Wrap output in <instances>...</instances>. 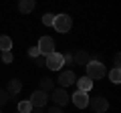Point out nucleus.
<instances>
[{
  "label": "nucleus",
  "mask_w": 121,
  "mask_h": 113,
  "mask_svg": "<svg viewBox=\"0 0 121 113\" xmlns=\"http://www.w3.org/2000/svg\"><path fill=\"white\" fill-rule=\"evenodd\" d=\"M52 89H55V81H52V79H48V77L40 79V91H44V93H51Z\"/></svg>",
  "instance_id": "nucleus-15"
},
{
  "label": "nucleus",
  "mask_w": 121,
  "mask_h": 113,
  "mask_svg": "<svg viewBox=\"0 0 121 113\" xmlns=\"http://www.w3.org/2000/svg\"><path fill=\"white\" fill-rule=\"evenodd\" d=\"M35 63H36V65H39V67H43V65H44V56H43V55L35 56Z\"/></svg>",
  "instance_id": "nucleus-24"
},
{
  "label": "nucleus",
  "mask_w": 121,
  "mask_h": 113,
  "mask_svg": "<svg viewBox=\"0 0 121 113\" xmlns=\"http://www.w3.org/2000/svg\"><path fill=\"white\" fill-rule=\"evenodd\" d=\"M47 113H63V107H59V105H52V107L48 109Z\"/></svg>",
  "instance_id": "nucleus-23"
},
{
  "label": "nucleus",
  "mask_w": 121,
  "mask_h": 113,
  "mask_svg": "<svg viewBox=\"0 0 121 113\" xmlns=\"http://www.w3.org/2000/svg\"><path fill=\"white\" fill-rule=\"evenodd\" d=\"M89 105L93 107L95 113H105L109 109V101L105 97H93V101H89Z\"/></svg>",
  "instance_id": "nucleus-7"
},
{
  "label": "nucleus",
  "mask_w": 121,
  "mask_h": 113,
  "mask_svg": "<svg viewBox=\"0 0 121 113\" xmlns=\"http://www.w3.org/2000/svg\"><path fill=\"white\" fill-rule=\"evenodd\" d=\"M85 69H87V77L89 79H103L105 75H107L105 65L101 61H95V59H91V61L85 65Z\"/></svg>",
  "instance_id": "nucleus-1"
},
{
  "label": "nucleus",
  "mask_w": 121,
  "mask_h": 113,
  "mask_svg": "<svg viewBox=\"0 0 121 113\" xmlns=\"http://www.w3.org/2000/svg\"><path fill=\"white\" fill-rule=\"evenodd\" d=\"M35 0H18V10H20L22 14H28V12H32L35 10Z\"/></svg>",
  "instance_id": "nucleus-13"
},
{
  "label": "nucleus",
  "mask_w": 121,
  "mask_h": 113,
  "mask_svg": "<svg viewBox=\"0 0 121 113\" xmlns=\"http://www.w3.org/2000/svg\"><path fill=\"white\" fill-rule=\"evenodd\" d=\"M0 51H12V39L6 35H0Z\"/></svg>",
  "instance_id": "nucleus-14"
},
{
  "label": "nucleus",
  "mask_w": 121,
  "mask_h": 113,
  "mask_svg": "<svg viewBox=\"0 0 121 113\" xmlns=\"http://www.w3.org/2000/svg\"><path fill=\"white\" fill-rule=\"evenodd\" d=\"M39 51H40V55L43 56H47V55H51V52H55V40L51 39V36H43V39L39 40Z\"/></svg>",
  "instance_id": "nucleus-5"
},
{
  "label": "nucleus",
  "mask_w": 121,
  "mask_h": 113,
  "mask_svg": "<svg viewBox=\"0 0 121 113\" xmlns=\"http://www.w3.org/2000/svg\"><path fill=\"white\" fill-rule=\"evenodd\" d=\"M63 61H65V65H73V55H71V52L63 55Z\"/></svg>",
  "instance_id": "nucleus-22"
},
{
  "label": "nucleus",
  "mask_w": 121,
  "mask_h": 113,
  "mask_svg": "<svg viewBox=\"0 0 121 113\" xmlns=\"http://www.w3.org/2000/svg\"><path fill=\"white\" fill-rule=\"evenodd\" d=\"M30 113H44V107H32Z\"/></svg>",
  "instance_id": "nucleus-26"
},
{
  "label": "nucleus",
  "mask_w": 121,
  "mask_h": 113,
  "mask_svg": "<svg viewBox=\"0 0 121 113\" xmlns=\"http://www.w3.org/2000/svg\"><path fill=\"white\" fill-rule=\"evenodd\" d=\"M30 111H32L30 101H20V103H18V113H30Z\"/></svg>",
  "instance_id": "nucleus-17"
},
{
  "label": "nucleus",
  "mask_w": 121,
  "mask_h": 113,
  "mask_svg": "<svg viewBox=\"0 0 121 113\" xmlns=\"http://www.w3.org/2000/svg\"><path fill=\"white\" fill-rule=\"evenodd\" d=\"M113 63H115V67H119V65H121V56H119V52L113 56Z\"/></svg>",
  "instance_id": "nucleus-25"
},
{
  "label": "nucleus",
  "mask_w": 121,
  "mask_h": 113,
  "mask_svg": "<svg viewBox=\"0 0 121 113\" xmlns=\"http://www.w3.org/2000/svg\"><path fill=\"white\" fill-rule=\"evenodd\" d=\"M39 55H40L39 47H30V48H28V56H32V59H35V56H39Z\"/></svg>",
  "instance_id": "nucleus-21"
},
{
  "label": "nucleus",
  "mask_w": 121,
  "mask_h": 113,
  "mask_svg": "<svg viewBox=\"0 0 121 113\" xmlns=\"http://www.w3.org/2000/svg\"><path fill=\"white\" fill-rule=\"evenodd\" d=\"M71 101H73L75 107H79V109L89 107V95H87L85 91H75V95L71 97Z\"/></svg>",
  "instance_id": "nucleus-8"
},
{
  "label": "nucleus",
  "mask_w": 121,
  "mask_h": 113,
  "mask_svg": "<svg viewBox=\"0 0 121 113\" xmlns=\"http://www.w3.org/2000/svg\"><path fill=\"white\" fill-rule=\"evenodd\" d=\"M52 20H55V14H51V12L43 14V24L44 26H52Z\"/></svg>",
  "instance_id": "nucleus-18"
},
{
  "label": "nucleus",
  "mask_w": 121,
  "mask_h": 113,
  "mask_svg": "<svg viewBox=\"0 0 121 113\" xmlns=\"http://www.w3.org/2000/svg\"><path fill=\"white\" fill-rule=\"evenodd\" d=\"M91 89H93V79H89L87 75H85V77H81V79H77V91L89 93Z\"/></svg>",
  "instance_id": "nucleus-11"
},
{
  "label": "nucleus",
  "mask_w": 121,
  "mask_h": 113,
  "mask_svg": "<svg viewBox=\"0 0 121 113\" xmlns=\"http://www.w3.org/2000/svg\"><path fill=\"white\" fill-rule=\"evenodd\" d=\"M8 99H10L8 91H6V89H0V107H2V105H6V103H8Z\"/></svg>",
  "instance_id": "nucleus-19"
},
{
  "label": "nucleus",
  "mask_w": 121,
  "mask_h": 113,
  "mask_svg": "<svg viewBox=\"0 0 121 113\" xmlns=\"http://www.w3.org/2000/svg\"><path fill=\"white\" fill-rule=\"evenodd\" d=\"M109 79H111V83H121V69L119 67H113L111 71H109Z\"/></svg>",
  "instance_id": "nucleus-16"
},
{
  "label": "nucleus",
  "mask_w": 121,
  "mask_h": 113,
  "mask_svg": "<svg viewBox=\"0 0 121 113\" xmlns=\"http://www.w3.org/2000/svg\"><path fill=\"white\" fill-rule=\"evenodd\" d=\"M56 81H59L60 87L65 89V87H69V85H73V83L77 81V77H75L73 71H63V73L59 75V79H56Z\"/></svg>",
  "instance_id": "nucleus-10"
},
{
  "label": "nucleus",
  "mask_w": 121,
  "mask_h": 113,
  "mask_svg": "<svg viewBox=\"0 0 121 113\" xmlns=\"http://www.w3.org/2000/svg\"><path fill=\"white\" fill-rule=\"evenodd\" d=\"M44 65L48 67L51 71H60V67L65 65V61H63V55L60 52H51V55H47L44 56Z\"/></svg>",
  "instance_id": "nucleus-4"
},
{
  "label": "nucleus",
  "mask_w": 121,
  "mask_h": 113,
  "mask_svg": "<svg viewBox=\"0 0 121 113\" xmlns=\"http://www.w3.org/2000/svg\"><path fill=\"white\" fill-rule=\"evenodd\" d=\"M71 55H73V65L77 67H85L91 61V55L87 51H77V52H71Z\"/></svg>",
  "instance_id": "nucleus-9"
},
{
  "label": "nucleus",
  "mask_w": 121,
  "mask_h": 113,
  "mask_svg": "<svg viewBox=\"0 0 121 113\" xmlns=\"http://www.w3.org/2000/svg\"><path fill=\"white\" fill-rule=\"evenodd\" d=\"M52 26H55V30L60 32V35H65L73 28V20H71L69 14H55V20H52Z\"/></svg>",
  "instance_id": "nucleus-2"
},
{
  "label": "nucleus",
  "mask_w": 121,
  "mask_h": 113,
  "mask_svg": "<svg viewBox=\"0 0 121 113\" xmlns=\"http://www.w3.org/2000/svg\"><path fill=\"white\" fill-rule=\"evenodd\" d=\"M47 101H48V93L40 91V89H36V91L30 95V105H32V107H44Z\"/></svg>",
  "instance_id": "nucleus-6"
},
{
  "label": "nucleus",
  "mask_w": 121,
  "mask_h": 113,
  "mask_svg": "<svg viewBox=\"0 0 121 113\" xmlns=\"http://www.w3.org/2000/svg\"><path fill=\"white\" fill-rule=\"evenodd\" d=\"M6 91H8V95H18V93L22 91V83L18 81V79H10Z\"/></svg>",
  "instance_id": "nucleus-12"
},
{
  "label": "nucleus",
  "mask_w": 121,
  "mask_h": 113,
  "mask_svg": "<svg viewBox=\"0 0 121 113\" xmlns=\"http://www.w3.org/2000/svg\"><path fill=\"white\" fill-rule=\"evenodd\" d=\"M2 63H12V51H4L2 52Z\"/></svg>",
  "instance_id": "nucleus-20"
},
{
  "label": "nucleus",
  "mask_w": 121,
  "mask_h": 113,
  "mask_svg": "<svg viewBox=\"0 0 121 113\" xmlns=\"http://www.w3.org/2000/svg\"><path fill=\"white\" fill-rule=\"evenodd\" d=\"M48 99H52V101H55V105H59V107H65V105L71 101V95L63 87H55L51 91V97H48Z\"/></svg>",
  "instance_id": "nucleus-3"
}]
</instances>
